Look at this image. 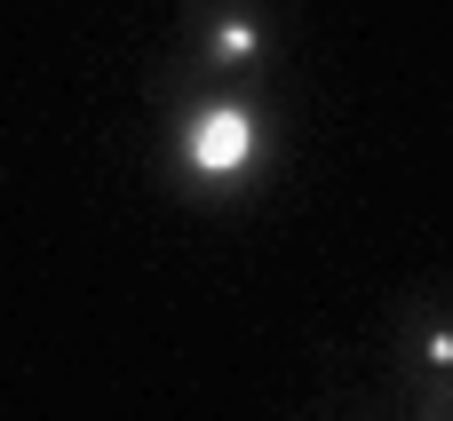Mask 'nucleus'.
<instances>
[{"instance_id":"7ed1b4c3","label":"nucleus","mask_w":453,"mask_h":421,"mask_svg":"<svg viewBox=\"0 0 453 421\" xmlns=\"http://www.w3.org/2000/svg\"><path fill=\"white\" fill-rule=\"evenodd\" d=\"M390 350L406 382H453V287H406L390 302Z\"/></svg>"},{"instance_id":"39448f33","label":"nucleus","mask_w":453,"mask_h":421,"mask_svg":"<svg viewBox=\"0 0 453 421\" xmlns=\"http://www.w3.org/2000/svg\"><path fill=\"white\" fill-rule=\"evenodd\" d=\"M406 421H430V414H414V406H406Z\"/></svg>"},{"instance_id":"f257e3e1","label":"nucleus","mask_w":453,"mask_h":421,"mask_svg":"<svg viewBox=\"0 0 453 421\" xmlns=\"http://www.w3.org/2000/svg\"><path fill=\"white\" fill-rule=\"evenodd\" d=\"M167 167L183 191H247L271 167V111L247 96V80L199 72L167 103Z\"/></svg>"},{"instance_id":"20e7f679","label":"nucleus","mask_w":453,"mask_h":421,"mask_svg":"<svg viewBox=\"0 0 453 421\" xmlns=\"http://www.w3.org/2000/svg\"><path fill=\"white\" fill-rule=\"evenodd\" d=\"M406 406L430 421H453V382H406Z\"/></svg>"},{"instance_id":"423d86ee","label":"nucleus","mask_w":453,"mask_h":421,"mask_svg":"<svg viewBox=\"0 0 453 421\" xmlns=\"http://www.w3.org/2000/svg\"><path fill=\"white\" fill-rule=\"evenodd\" d=\"M334 421H358V414H334Z\"/></svg>"},{"instance_id":"f03ea898","label":"nucleus","mask_w":453,"mask_h":421,"mask_svg":"<svg viewBox=\"0 0 453 421\" xmlns=\"http://www.w3.org/2000/svg\"><path fill=\"white\" fill-rule=\"evenodd\" d=\"M175 32H183V64L191 72H215V80H255L279 56L271 0H183L175 8Z\"/></svg>"}]
</instances>
